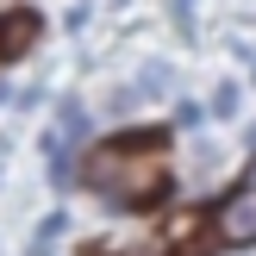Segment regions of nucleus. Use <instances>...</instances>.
Instances as JSON below:
<instances>
[{
  "instance_id": "1",
  "label": "nucleus",
  "mask_w": 256,
  "mask_h": 256,
  "mask_svg": "<svg viewBox=\"0 0 256 256\" xmlns=\"http://www.w3.org/2000/svg\"><path fill=\"white\" fill-rule=\"evenodd\" d=\"M219 238L225 244H256V188L250 182L219 206Z\"/></svg>"
},
{
  "instance_id": "2",
  "label": "nucleus",
  "mask_w": 256,
  "mask_h": 256,
  "mask_svg": "<svg viewBox=\"0 0 256 256\" xmlns=\"http://www.w3.org/2000/svg\"><path fill=\"white\" fill-rule=\"evenodd\" d=\"M56 132H62V138H75V144L88 138V112L75 106V100H62V112H56Z\"/></svg>"
},
{
  "instance_id": "3",
  "label": "nucleus",
  "mask_w": 256,
  "mask_h": 256,
  "mask_svg": "<svg viewBox=\"0 0 256 256\" xmlns=\"http://www.w3.org/2000/svg\"><path fill=\"white\" fill-rule=\"evenodd\" d=\"M169 82H175V75L162 69V62H150V69L138 75V94H162V88H169Z\"/></svg>"
},
{
  "instance_id": "4",
  "label": "nucleus",
  "mask_w": 256,
  "mask_h": 256,
  "mask_svg": "<svg viewBox=\"0 0 256 256\" xmlns=\"http://www.w3.org/2000/svg\"><path fill=\"white\" fill-rule=\"evenodd\" d=\"M238 112V82H219V94H212V119H232Z\"/></svg>"
},
{
  "instance_id": "5",
  "label": "nucleus",
  "mask_w": 256,
  "mask_h": 256,
  "mask_svg": "<svg viewBox=\"0 0 256 256\" xmlns=\"http://www.w3.org/2000/svg\"><path fill=\"white\" fill-rule=\"evenodd\" d=\"M0 56H12V50H6V25H0Z\"/></svg>"
},
{
  "instance_id": "6",
  "label": "nucleus",
  "mask_w": 256,
  "mask_h": 256,
  "mask_svg": "<svg viewBox=\"0 0 256 256\" xmlns=\"http://www.w3.org/2000/svg\"><path fill=\"white\" fill-rule=\"evenodd\" d=\"M244 182H250V188H256V156H250V175H244Z\"/></svg>"
}]
</instances>
